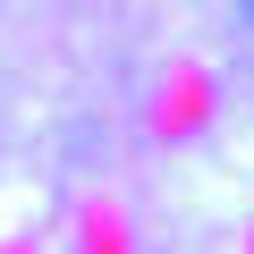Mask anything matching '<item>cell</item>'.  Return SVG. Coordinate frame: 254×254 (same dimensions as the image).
I'll return each mask as SVG.
<instances>
[{
    "label": "cell",
    "mask_w": 254,
    "mask_h": 254,
    "mask_svg": "<svg viewBox=\"0 0 254 254\" xmlns=\"http://www.w3.org/2000/svg\"><path fill=\"white\" fill-rule=\"evenodd\" d=\"M237 17H246V26H254V0H237Z\"/></svg>",
    "instance_id": "1"
}]
</instances>
